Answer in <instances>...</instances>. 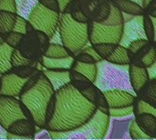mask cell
Here are the masks:
<instances>
[{
  "instance_id": "26",
  "label": "cell",
  "mask_w": 156,
  "mask_h": 140,
  "mask_svg": "<svg viewBox=\"0 0 156 140\" xmlns=\"http://www.w3.org/2000/svg\"><path fill=\"white\" fill-rule=\"evenodd\" d=\"M112 3V2H111ZM123 15L122 12L117 8L113 4H112L111 6V13L108 16V18L101 24L108 25V26H118L123 24Z\"/></svg>"
},
{
  "instance_id": "43",
  "label": "cell",
  "mask_w": 156,
  "mask_h": 140,
  "mask_svg": "<svg viewBox=\"0 0 156 140\" xmlns=\"http://www.w3.org/2000/svg\"><path fill=\"white\" fill-rule=\"evenodd\" d=\"M8 131L0 124V139H7Z\"/></svg>"
},
{
  "instance_id": "16",
  "label": "cell",
  "mask_w": 156,
  "mask_h": 140,
  "mask_svg": "<svg viewBox=\"0 0 156 140\" xmlns=\"http://www.w3.org/2000/svg\"><path fill=\"white\" fill-rule=\"evenodd\" d=\"M75 59L74 56H69L66 57L52 58L43 56L42 64L46 69L50 70H70Z\"/></svg>"
},
{
  "instance_id": "21",
  "label": "cell",
  "mask_w": 156,
  "mask_h": 140,
  "mask_svg": "<svg viewBox=\"0 0 156 140\" xmlns=\"http://www.w3.org/2000/svg\"><path fill=\"white\" fill-rule=\"evenodd\" d=\"M71 69H74L81 73L82 75L87 77L91 82L94 83L96 77H97V71H98L97 63H82V62L75 60L72 65Z\"/></svg>"
},
{
  "instance_id": "47",
  "label": "cell",
  "mask_w": 156,
  "mask_h": 140,
  "mask_svg": "<svg viewBox=\"0 0 156 140\" xmlns=\"http://www.w3.org/2000/svg\"><path fill=\"white\" fill-rule=\"evenodd\" d=\"M4 43H5V38H3V37L0 36V46H1V45H3Z\"/></svg>"
},
{
  "instance_id": "2",
  "label": "cell",
  "mask_w": 156,
  "mask_h": 140,
  "mask_svg": "<svg viewBox=\"0 0 156 140\" xmlns=\"http://www.w3.org/2000/svg\"><path fill=\"white\" fill-rule=\"evenodd\" d=\"M55 93L50 82L42 74L37 77L31 87L22 91L19 96L21 103L30 114L33 122L40 128L46 127L48 105Z\"/></svg>"
},
{
  "instance_id": "46",
  "label": "cell",
  "mask_w": 156,
  "mask_h": 140,
  "mask_svg": "<svg viewBox=\"0 0 156 140\" xmlns=\"http://www.w3.org/2000/svg\"><path fill=\"white\" fill-rule=\"evenodd\" d=\"M151 16H154V17H156V9L155 10H154L153 12H151L150 14H149Z\"/></svg>"
},
{
  "instance_id": "49",
  "label": "cell",
  "mask_w": 156,
  "mask_h": 140,
  "mask_svg": "<svg viewBox=\"0 0 156 140\" xmlns=\"http://www.w3.org/2000/svg\"><path fill=\"white\" fill-rule=\"evenodd\" d=\"M154 46H155V48H156V42H154Z\"/></svg>"
},
{
  "instance_id": "27",
  "label": "cell",
  "mask_w": 156,
  "mask_h": 140,
  "mask_svg": "<svg viewBox=\"0 0 156 140\" xmlns=\"http://www.w3.org/2000/svg\"><path fill=\"white\" fill-rule=\"evenodd\" d=\"M92 46L94 47L98 55L101 57V59L105 60L112 54L117 45L112 43H99V44L92 45Z\"/></svg>"
},
{
  "instance_id": "48",
  "label": "cell",
  "mask_w": 156,
  "mask_h": 140,
  "mask_svg": "<svg viewBox=\"0 0 156 140\" xmlns=\"http://www.w3.org/2000/svg\"><path fill=\"white\" fill-rule=\"evenodd\" d=\"M133 1H135V2H137L138 4L142 5V0H133Z\"/></svg>"
},
{
  "instance_id": "5",
  "label": "cell",
  "mask_w": 156,
  "mask_h": 140,
  "mask_svg": "<svg viewBox=\"0 0 156 140\" xmlns=\"http://www.w3.org/2000/svg\"><path fill=\"white\" fill-rule=\"evenodd\" d=\"M88 26V23L76 21L69 13H60L58 30L62 45L72 56L90 44Z\"/></svg>"
},
{
  "instance_id": "34",
  "label": "cell",
  "mask_w": 156,
  "mask_h": 140,
  "mask_svg": "<svg viewBox=\"0 0 156 140\" xmlns=\"http://www.w3.org/2000/svg\"><path fill=\"white\" fill-rule=\"evenodd\" d=\"M27 19H26V18L22 17L21 15H17L13 31L18 32V33H21V34L25 35L27 33Z\"/></svg>"
},
{
  "instance_id": "12",
  "label": "cell",
  "mask_w": 156,
  "mask_h": 140,
  "mask_svg": "<svg viewBox=\"0 0 156 140\" xmlns=\"http://www.w3.org/2000/svg\"><path fill=\"white\" fill-rule=\"evenodd\" d=\"M107 98L110 108H124L133 105L136 95H133L123 89H112L103 91Z\"/></svg>"
},
{
  "instance_id": "4",
  "label": "cell",
  "mask_w": 156,
  "mask_h": 140,
  "mask_svg": "<svg viewBox=\"0 0 156 140\" xmlns=\"http://www.w3.org/2000/svg\"><path fill=\"white\" fill-rule=\"evenodd\" d=\"M111 117L97 109L92 118L82 126L69 131H48L53 139H103L110 128Z\"/></svg>"
},
{
  "instance_id": "7",
  "label": "cell",
  "mask_w": 156,
  "mask_h": 140,
  "mask_svg": "<svg viewBox=\"0 0 156 140\" xmlns=\"http://www.w3.org/2000/svg\"><path fill=\"white\" fill-rule=\"evenodd\" d=\"M88 25L89 42L91 46L99 43L120 44L122 36L123 24L118 26H108L90 20Z\"/></svg>"
},
{
  "instance_id": "17",
  "label": "cell",
  "mask_w": 156,
  "mask_h": 140,
  "mask_svg": "<svg viewBox=\"0 0 156 140\" xmlns=\"http://www.w3.org/2000/svg\"><path fill=\"white\" fill-rule=\"evenodd\" d=\"M111 2L125 14L141 15H144L145 13V9L143 7V5L133 0H111Z\"/></svg>"
},
{
  "instance_id": "33",
  "label": "cell",
  "mask_w": 156,
  "mask_h": 140,
  "mask_svg": "<svg viewBox=\"0 0 156 140\" xmlns=\"http://www.w3.org/2000/svg\"><path fill=\"white\" fill-rule=\"evenodd\" d=\"M156 60V48L154 46L151 50L142 58L141 60V67H150Z\"/></svg>"
},
{
  "instance_id": "32",
  "label": "cell",
  "mask_w": 156,
  "mask_h": 140,
  "mask_svg": "<svg viewBox=\"0 0 156 140\" xmlns=\"http://www.w3.org/2000/svg\"><path fill=\"white\" fill-rule=\"evenodd\" d=\"M23 34L21 33H18V32H15V31H12L8 34L5 35V42L6 44H8L10 46H12L13 48L16 47L20 42L22 41L23 39Z\"/></svg>"
},
{
  "instance_id": "28",
  "label": "cell",
  "mask_w": 156,
  "mask_h": 140,
  "mask_svg": "<svg viewBox=\"0 0 156 140\" xmlns=\"http://www.w3.org/2000/svg\"><path fill=\"white\" fill-rule=\"evenodd\" d=\"M144 31L147 39L150 42H156V32L154 25L151 15L146 12L144 15Z\"/></svg>"
},
{
  "instance_id": "42",
  "label": "cell",
  "mask_w": 156,
  "mask_h": 140,
  "mask_svg": "<svg viewBox=\"0 0 156 140\" xmlns=\"http://www.w3.org/2000/svg\"><path fill=\"white\" fill-rule=\"evenodd\" d=\"M147 69H148V73H149L150 79L156 78V60L155 62H154L150 67H148Z\"/></svg>"
},
{
  "instance_id": "13",
  "label": "cell",
  "mask_w": 156,
  "mask_h": 140,
  "mask_svg": "<svg viewBox=\"0 0 156 140\" xmlns=\"http://www.w3.org/2000/svg\"><path fill=\"white\" fill-rule=\"evenodd\" d=\"M129 77L132 87L137 94L144 86L150 80L147 67H138L133 64L129 65Z\"/></svg>"
},
{
  "instance_id": "40",
  "label": "cell",
  "mask_w": 156,
  "mask_h": 140,
  "mask_svg": "<svg viewBox=\"0 0 156 140\" xmlns=\"http://www.w3.org/2000/svg\"><path fill=\"white\" fill-rule=\"evenodd\" d=\"M39 3H41L43 5H45L46 7L59 12V6H58V0H41Z\"/></svg>"
},
{
  "instance_id": "8",
  "label": "cell",
  "mask_w": 156,
  "mask_h": 140,
  "mask_svg": "<svg viewBox=\"0 0 156 140\" xmlns=\"http://www.w3.org/2000/svg\"><path fill=\"white\" fill-rule=\"evenodd\" d=\"M25 118H27L17 99L14 97L0 96V124L5 129L15 121Z\"/></svg>"
},
{
  "instance_id": "6",
  "label": "cell",
  "mask_w": 156,
  "mask_h": 140,
  "mask_svg": "<svg viewBox=\"0 0 156 140\" xmlns=\"http://www.w3.org/2000/svg\"><path fill=\"white\" fill-rule=\"evenodd\" d=\"M60 13L38 3L29 15L27 22L37 31L45 33L49 38L58 27Z\"/></svg>"
},
{
  "instance_id": "38",
  "label": "cell",
  "mask_w": 156,
  "mask_h": 140,
  "mask_svg": "<svg viewBox=\"0 0 156 140\" xmlns=\"http://www.w3.org/2000/svg\"><path fill=\"white\" fill-rule=\"evenodd\" d=\"M69 14L71 15V16L73 17V19H75V20L78 21V22L88 23V22L90 21V19H89V18L86 16V15L80 9V7L77 8V9H75V10H73V11H71Z\"/></svg>"
},
{
  "instance_id": "44",
  "label": "cell",
  "mask_w": 156,
  "mask_h": 140,
  "mask_svg": "<svg viewBox=\"0 0 156 140\" xmlns=\"http://www.w3.org/2000/svg\"><path fill=\"white\" fill-rule=\"evenodd\" d=\"M156 9V0H153L151 3H150V5L147 6V8L145 9V12L146 13H148V14H150L151 12H153L154 10H155Z\"/></svg>"
},
{
  "instance_id": "41",
  "label": "cell",
  "mask_w": 156,
  "mask_h": 140,
  "mask_svg": "<svg viewBox=\"0 0 156 140\" xmlns=\"http://www.w3.org/2000/svg\"><path fill=\"white\" fill-rule=\"evenodd\" d=\"M72 0H58V6H59V13H64L67 6Z\"/></svg>"
},
{
  "instance_id": "23",
  "label": "cell",
  "mask_w": 156,
  "mask_h": 140,
  "mask_svg": "<svg viewBox=\"0 0 156 140\" xmlns=\"http://www.w3.org/2000/svg\"><path fill=\"white\" fill-rule=\"evenodd\" d=\"M105 60L113 64H118V65H130L131 61L129 57L128 48L123 46H121L120 44L117 45L112 54L109 57H107Z\"/></svg>"
},
{
  "instance_id": "10",
  "label": "cell",
  "mask_w": 156,
  "mask_h": 140,
  "mask_svg": "<svg viewBox=\"0 0 156 140\" xmlns=\"http://www.w3.org/2000/svg\"><path fill=\"white\" fill-rule=\"evenodd\" d=\"M136 39H147L144 26V15H135L133 18L123 23L120 45L128 47L130 43Z\"/></svg>"
},
{
  "instance_id": "31",
  "label": "cell",
  "mask_w": 156,
  "mask_h": 140,
  "mask_svg": "<svg viewBox=\"0 0 156 140\" xmlns=\"http://www.w3.org/2000/svg\"><path fill=\"white\" fill-rule=\"evenodd\" d=\"M30 63H31V61L28 58L24 57L18 50L14 49V51L12 53V56H11V64H12L13 67H27L30 65Z\"/></svg>"
},
{
  "instance_id": "25",
  "label": "cell",
  "mask_w": 156,
  "mask_h": 140,
  "mask_svg": "<svg viewBox=\"0 0 156 140\" xmlns=\"http://www.w3.org/2000/svg\"><path fill=\"white\" fill-rule=\"evenodd\" d=\"M44 56L52 58H59V57H66L71 56L69 50L60 44H53L50 43L44 54Z\"/></svg>"
},
{
  "instance_id": "36",
  "label": "cell",
  "mask_w": 156,
  "mask_h": 140,
  "mask_svg": "<svg viewBox=\"0 0 156 140\" xmlns=\"http://www.w3.org/2000/svg\"><path fill=\"white\" fill-rule=\"evenodd\" d=\"M74 59L82 63H97L96 59L90 56V54H88L87 52L81 50L80 52H79L78 54H76L74 56Z\"/></svg>"
},
{
  "instance_id": "9",
  "label": "cell",
  "mask_w": 156,
  "mask_h": 140,
  "mask_svg": "<svg viewBox=\"0 0 156 140\" xmlns=\"http://www.w3.org/2000/svg\"><path fill=\"white\" fill-rule=\"evenodd\" d=\"M80 9L93 22L103 23L111 13V0H77Z\"/></svg>"
},
{
  "instance_id": "24",
  "label": "cell",
  "mask_w": 156,
  "mask_h": 140,
  "mask_svg": "<svg viewBox=\"0 0 156 140\" xmlns=\"http://www.w3.org/2000/svg\"><path fill=\"white\" fill-rule=\"evenodd\" d=\"M16 14L22 17L28 19L30 13L34 7L39 3L38 0H15Z\"/></svg>"
},
{
  "instance_id": "50",
  "label": "cell",
  "mask_w": 156,
  "mask_h": 140,
  "mask_svg": "<svg viewBox=\"0 0 156 140\" xmlns=\"http://www.w3.org/2000/svg\"><path fill=\"white\" fill-rule=\"evenodd\" d=\"M38 1H39V2H40V1H41V0H38Z\"/></svg>"
},
{
  "instance_id": "14",
  "label": "cell",
  "mask_w": 156,
  "mask_h": 140,
  "mask_svg": "<svg viewBox=\"0 0 156 140\" xmlns=\"http://www.w3.org/2000/svg\"><path fill=\"white\" fill-rule=\"evenodd\" d=\"M43 74L47 77L51 86L53 87L55 92L58 91L60 88L66 85L71 83L69 70H50L46 69Z\"/></svg>"
},
{
  "instance_id": "35",
  "label": "cell",
  "mask_w": 156,
  "mask_h": 140,
  "mask_svg": "<svg viewBox=\"0 0 156 140\" xmlns=\"http://www.w3.org/2000/svg\"><path fill=\"white\" fill-rule=\"evenodd\" d=\"M150 41L148 39H136L133 42L130 43L128 46V53L129 54H134L136 53L139 49H141L144 46L148 44Z\"/></svg>"
},
{
  "instance_id": "29",
  "label": "cell",
  "mask_w": 156,
  "mask_h": 140,
  "mask_svg": "<svg viewBox=\"0 0 156 140\" xmlns=\"http://www.w3.org/2000/svg\"><path fill=\"white\" fill-rule=\"evenodd\" d=\"M129 136L132 139H153L150 136L142 130L134 118L132 119L129 123Z\"/></svg>"
},
{
  "instance_id": "18",
  "label": "cell",
  "mask_w": 156,
  "mask_h": 140,
  "mask_svg": "<svg viewBox=\"0 0 156 140\" xmlns=\"http://www.w3.org/2000/svg\"><path fill=\"white\" fill-rule=\"evenodd\" d=\"M7 131L16 135L24 136V137H31V138H33V135L36 133L35 127L29 120H27V118L18 119L15 121L9 127Z\"/></svg>"
},
{
  "instance_id": "19",
  "label": "cell",
  "mask_w": 156,
  "mask_h": 140,
  "mask_svg": "<svg viewBox=\"0 0 156 140\" xmlns=\"http://www.w3.org/2000/svg\"><path fill=\"white\" fill-rule=\"evenodd\" d=\"M136 96L143 101L156 108V78L150 79L136 94Z\"/></svg>"
},
{
  "instance_id": "20",
  "label": "cell",
  "mask_w": 156,
  "mask_h": 140,
  "mask_svg": "<svg viewBox=\"0 0 156 140\" xmlns=\"http://www.w3.org/2000/svg\"><path fill=\"white\" fill-rule=\"evenodd\" d=\"M14 49L15 48L5 42L0 46V75L7 73L13 67L11 64V56Z\"/></svg>"
},
{
  "instance_id": "1",
  "label": "cell",
  "mask_w": 156,
  "mask_h": 140,
  "mask_svg": "<svg viewBox=\"0 0 156 140\" xmlns=\"http://www.w3.org/2000/svg\"><path fill=\"white\" fill-rule=\"evenodd\" d=\"M97 109L96 105L69 83L55 93L54 112L45 128L48 131L75 129L89 121Z\"/></svg>"
},
{
  "instance_id": "15",
  "label": "cell",
  "mask_w": 156,
  "mask_h": 140,
  "mask_svg": "<svg viewBox=\"0 0 156 140\" xmlns=\"http://www.w3.org/2000/svg\"><path fill=\"white\" fill-rule=\"evenodd\" d=\"M80 93L91 103L96 105L98 109L107 108H109L107 98L104 95V92L101 91L94 83L90 85L89 87H87L84 90H81Z\"/></svg>"
},
{
  "instance_id": "30",
  "label": "cell",
  "mask_w": 156,
  "mask_h": 140,
  "mask_svg": "<svg viewBox=\"0 0 156 140\" xmlns=\"http://www.w3.org/2000/svg\"><path fill=\"white\" fill-rule=\"evenodd\" d=\"M133 115V105L124 108H110L109 110V116L114 118H123Z\"/></svg>"
},
{
  "instance_id": "39",
  "label": "cell",
  "mask_w": 156,
  "mask_h": 140,
  "mask_svg": "<svg viewBox=\"0 0 156 140\" xmlns=\"http://www.w3.org/2000/svg\"><path fill=\"white\" fill-rule=\"evenodd\" d=\"M69 75H70V79L71 82H77V81H88L90 80L87 77H85L84 75H82L81 73L74 70V69H70L69 70Z\"/></svg>"
},
{
  "instance_id": "11",
  "label": "cell",
  "mask_w": 156,
  "mask_h": 140,
  "mask_svg": "<svg viewBox=\"0 0 156 140\" xmlns=\"http://www.w3.org/2000/svg\"><path fill=\"white\" fill-rule=\"evenodd\" d=\"M30 77H21L14 73H5L1 77L0 96L19 97Z\"/></svg>"
},
{
  "instance_id": "3",
  "label": "cell",
  "mask_w": 156,
  "mask_h": 140,
  "mask_svg": "<svg viewBox=\"0 0 156 140\" xmlns=\"http://www.w3.org/2000/svg\"><path fill=\"white\" fill-rule=\"evenodd\" d=\"M97 77L94 81L101 91L123 89L136 95L130 83L129 65H118L101 60L97 63Z\"/></svg>"
},
{
  "instance_id": "37",
  "label": "cell",
  "mask_w": 156,
  "mask_h": 140,
  "mask_svg": "<svg viewBox=\"0 0 156 140\" xmlns=\"http://www.w3.org/2000/svg\"><path fill=\"white\" fill-rule=\"evenodd\" d=\"M0 10L16 13L15 0H0Z\"/></svg>"
},
{
  "instance_id": "45",
  "label": "cell",
  "mask_w": 156,
  "mask_h": 140,
  "mask_svg": "<svg viewBox=\"0 0 156 140\" xmlns=\"http://www.w3.org/2000/svg\"><path fill=\"white\" fill-rule=\"evenodd\" d=\"M153 0H142V5L144 9L147 8V6L150 5V3L152 2Z\"/></svg>"
},
{
  "instance_id": "22",
  "label": "cell",
  "mask_w": 156,
  "mask_h": 140,
  "mask_svg": "<svg viewBox=\"0 0 156 140\" xmlns=\"http://www.w3.org/2000/svg\"><path fill=\"white\" fill-rule=\"evenodd\" d=\"M17 14L0 10V35H6L13 31Z\"/></svg>"
}]
</instances>
